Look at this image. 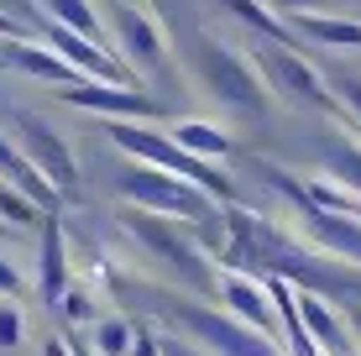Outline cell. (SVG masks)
Here are the masks:
<instances>
[{"label":"cell","instance_id":"d590c367","mask_svg":"<svg viewBox=\"0 0 361 356\" xmlns=\"http://www.w3.org/2000/svg\"><path fill=\"white\" fill-rule=\"evenodd\" d=\"M0 231H6V226H0Z\"/></svg>","mask_w":361,"mask_h":356},{"label":"cell","instance_id":"484cf974","mask_svg":"<svg viewBox=\"0 0 361 356\" xmlns=\"http://www.w3.org/2000/svg\"><path fill=\"white\" fill-rule=\"evenodd\" d=\"M267 6L272 11H278V16H309V11H319V6H325V0H267Z\"/></svg>","mask_w":361,"mask_h":356},{"label":"cell","instance_id":"277c9868","mask_svg":"<svg viewBox=\"0 0 361 356\" xmlns=\"http://www.w3.org/2000/svg\"><path fill=\"white\" fill-rule=\"evenodd\" d=\"M121 194L131 200V210H147V215H168V220H189V226H209L220 210L204 189L173 178V173H157L147 163H131L121 173Z\"/></svg>","mask_w":361,"mask_h":356},{"label":"cell","instance_id":"3957f363","mask_svg":"<svg viewBox=\"0 0 361 356\" xmlns=\"http://www.w3.org/2000/svg\"><path fill=\"white\" fill-rule=\"evenodd\" d=\"M121 226H126V236L157 262V273H163V278H173V283H183V288H199V293L215 288V278H220L215 273V257L199 247V241L183 236L168 215L126 210V215H121Z\"/></svg>","mask_w":361,"mask_h":356},{"label":"cell","instance_id":"603a6c76","mask_svg":"<svg viewBox=\"0 0 361 356\" xmlns=\"http://www.w3.org/2000/svg\"><path fill=\"white\" fill-rule=\"evenodd\" d=\"M131 356H163V340H157L152 325L131 320Z\"/></svg>","mask_w":361,"mask_h":356},{"label":"cell","instance_id":"1f68e13d","mask_svg":"<svg viewBox=\"0 0 361 356\" xmlns=\"http://www.w3.org/2000/svg\"><path fill=\"white\" fill-rule=\"evenodd\" d=\"M351 340H356V346H361V304H356V309H351Z\"/></svg>","mask_w":361,"mask_h":356},{"label":"cell","instance_id":"d6986e66","mask_svg":"<svg viewBox=\"0 0 361 356\" xmlns=\"http://www.w3.org/2000/svg\"><path fill=\"white\" fill-rule=\"evenodd\" d=\"M226 11L235 21H246L262 42H283V47H293V32H288V21L278 16V11L267 6V0H226Z\"/></svg>","mask_w":361,"mask_h":356},{"label":"cell","instance_id":"e0dca14e","mask_svg":"<svg viewBox=\"0 0 361 356\" xmlns=\"http://www.w3.org/2000/svg\"><path fill=\"white\" fill-rule=\"evenodd\" d=\"M168 137L173 142H178L183 147V152H194V157H204V163H226V157H231V131H220V126H209V121H178V126H173L168 131Z\"/></svg>","mask_w":361,"mask_h":356},{"label":"cell","instance_id":"5bb4252c","mask_svg":"<svg viewBox=\"0 0 361 356\" xmlns=\"http://www.w3.org/2000/svg\"><path fill=\"white\" fill-rule=\"evenodd\" d=\"M37 288H42L47 304H58L73 288L68 247H63V226H58V220H47V226H42V267H37Z\"/></svg>","mask_w":361,"mask_h":356},{"label":"cell","instance_id":"7402d4cb","mask_svg":"<svg viewBox=\"0 0 361 356\" xmlns=\"http://www.w3.org/2000/svg\"><path fill=\"white\" fill-rule=\"evenodd\" d=\"M330 94H335V105H341L345 126L361 137V79H356V73H341V79L330 84Z\"/></svg>","mask_w":361,"mask_h":356},{"label":"cell","instance_id":"cb8c5ba5","mask_svg":"<svg viewBox=\"0 0 361 356\" xmlns=\"http://www.w3.org/2000/svg\"><path fill=\"white\" fill-rule=\"evenodd\" d=\"M58 309H63L68 320H94V299H90L84 288H68L63 299H58Z\"/></svg>","mask_w":361,"mask_h":356},{"label":"cell","instance_id":"9a60e30c","mask_svg":"<svg viewBox=\"0 0 361 356\" xmlns=\"http://www.w3.org/2000/svg\"><path fill=\"white\" fill-rule=\"evenodd\" d=\"M37 16H47V21H58V27L90 37L94 47H105V53H110V32H105V21H99L94 0H37Z\"/></svg>","mask_w":361,"mask_h":356},{"label":"cell","instance_id":"4fadbf2b","mask_svg":"<svg viewBox=\"0 0 361 356\" xmlns=\"http://www.w3.org/2000/svg\"><path fill=\"white\" fill-rule=\"evenodd\" d=\"M0 58H6L11 68H21V73H32V79H47V84H79V73H73L63 58L53 53L47 42H32V37H6V47H0Z\"/></svg>","mask_w":361,"mask_h":356},{"label":"cell","instance_id":"9c48e42d","mask_svg":"<svg viewBox=\"0 0 361 356\" xmlns=\"http://www.w3.org/2000/svg\"><path fill=\"white\" fill-rule=\"evenodd\" d=\"M11 137H16V152L58 189V200H63V194H79V157H73V147L58 137L42 116L16 110V116H11Z\"/></svg>","mask_w":361,"mask_h":356},{"label":"cell","instance_id":"f546056e","mask_svg":"<svg viewBox=\"0 0 361 356\" xmlns=\"http://www.w3.org/2000/svg\"><path fill=\"white\" fill-rule=\"evenodd\" d=\"M163 356H204V351H194L189 340H163Z\"/></svg>","mask_w":361,"mask_h":356},{"label":"cell","instance_id":"7c38bea8","mask_svg":"<svg viewBox=\"0 0 361 356\" xmlns=\"http://www.w3.org/2000/svg\"><path fill=\"white\" fill-rule=\"evenodd\" d=\"M293 304H298V320H304L309 340H314L325 356H341V351L356 346V340H351V325L335 314L330 299H319V293H298V288H293Z\"/></svg>","mask_w":361,"mask_h":356},{"label":"cell","instance_id":"8992f818","mask_svg":"<svg viewBox=\"0 0 361 356\" xmlns=\"http://www.w3.org/2000/svg\"><path fill=\"white\" fill-rule=\"evenodd\" d=\"M246 53H252L262 84L272 90V100H288V105H309V110H330V116H341V105H335L330 84L319 79V68L309 63V58H298L293 47L257 42V47H246Z\"/></svg>","mask_w":361,"mask_h":356},{"label":"cell","instance_id":"7a4b0ae2","mask_svg":"<svg viewBox=\"0 0 361 356\" xmlns=\"http://www.w3.org/2000/svg\"><path fill=\"white\" fill-rule=\"evenodd\" d=\"M105 137L116 142L126 157H136V163H147V168H157V173H173V178L194 183V189H204L209 200H231V173H226V168H215V163H204V157L183 152L168 131L142 126V121H110Z\"/></svg>","mask_w":361,"mask_h":356},{"label":"cell","instance_id":"e575fe53","mask_svg":"<svg viewBox=\"0 0 361 356\" xmlns=\"http://www.w3.org/2000/svg\"><path fill=\"white\" fill-rule=\"evenodd\" d=\"M0 68H6V58H0Z\"/></svg>","mask_w":361,"mask_h":356},{"label":"cell","instance_id":"83f0119b","mask_svg":"<svg viewBox=\"0 0 361 356\" xmlns=\"http://www.w3.org/2000/svg\"><path fill=\"white\" fill-rule=\"evenodd\" d=\"M0 293H6V299H16V293H21V273L11 262H0Z\"/></svg>","mask_w":361,"mask_h":356},{"label":"cell","instance_id":"2e32d148","mask_svg":"<svg viewBox=\"0 0 361 356\" xmlns=\"http://www.w3.org/2000/svg\"><path fill=\"white\" fill-rule=\"evenodd\" d=\"M293 37H309V42L319 47H345V53H361V21H345V16H319V11H309V16H293L288 21Z\"/></svg>","mask_w":361,"mask_h":356},{"label":"cell","instance_id":"ffe728a7","mask_svg":"<svg viewBox=\"0 0 361 356\" xmlns=\"http://www.w3.org/2000/svg\"><path fill=\"white\" fill-rule=\"evenodd\" d=\"M94 356H131V320H94Z\"/></svg>","mask_w":361,"mask_h":356},{"label":"cell","instance_id":"f1b7e54d","mask_svg":"<svg viewBox=\"0 0 361 356\" xmlns=\"http://www.w3.org/2000/svg\"><path fill=\"white\" fill-rule=\"evenodd\" d=\"M0 37H27V27H21L11 11H0Z\"/></svg>","mask_w":361,"mask_h":356},{"label":"cell","instance_id":"ac0fdd59","mask_svg":"<svg viewBox=\"0 0 361 356\" xmlns=\"http://www.w3.org/2000/svg\"><path fill=\"white\" fill-rule=\"evenodd\" d=\"M325 168H330V178L341 183V189H351L361 200V137H356V131L325 142Z\"/></svg>","mask_w":361,"mask_h":356},{"label":"cell","instance_id":"d6a6232c","mask_svg":"<svg viewBox=\"0 0 361 356\" xmlns=\"http://www.w3.org/2000/svg\"><path fill=\"white\" fill-rule=\"evenodd\" d=\"M68 351H73V356H94V351H90V346H68Z\"/></svg>","mask_w":361,"mask_h":356},{"label":"cell","instance_id":"6da1fadb","mask_svg":"<svg viewBox=\"0 0 361 356\" xmlns=\"http://www.w3.org/2000/svg\"><path fill=\"white\" fill-rule=\"evenodd\" d=\"M194 73L220 105L235 110V116H246V121H267L272 116V90L262 84L252 53L231 47L226 37H215V32L194 37Z\"/></svg>","mask_w":361,"mask_h":356},{"label":"cell","instance_id":"4dcf8cb0","mask_svg":"<svg viewBox=\"0 0 361 356\" xmlns=\"http://www.w3.org/2000/svg\"><path fill=\"white\" fill-rule=\"evenodd\" d=\"M42 356H73V351H68V340H47Z\"/></svg>","mask_w":361,"mask_h":356},{"label":"cell","instance_id":"5b68a950","mask_svg":"<svg viewBox=\"0 0 361 356\" xmlns=\"http://www.w3.org/2000/svg\"><path fill=\"white\" fill-rule=\"evenodd\" d=\"M105 32H110V53L126 63L136 79L142 73L168 68V32L152 11H142L136 0H105Z\"/></svg>","mask_w":361,"mask_h":356},{"label":"cell","instance_id":"30bf717a","mask_svg":"<svg viewBox=\"0 0 361 356\" xmlns=\"http://www.w3.org/2000/svg\"><path fill=\"white\" fill-rule=\"evenodd\" d=\"M215 293H220V304H226V314H235L241 325H252V330H262V336L278 340V309H272L267 283L257 273H220Z\"/></svg>","mask_w":361,"mask_h":356},{"label":"cell","instance_id":"ba28073f","mask_svg":"<svg viewBox=\"0 0 361 356\" xmlns=\"http://www.w3.org/2000/svg\"><path fill=\"white\" fill-rule=\"evenodd\" d=\"M262 178L283 194V200H293L298 220H304V231H298V236L314 241V247L325 252V257H335V262H345V267H356V273H361V220H351V215H330V210H314V204L304 200V183L288 178V173H278V168H262Z\"/></svg>","mask_w":361,"mask_h":356},{"label":"cell","instance_id":"52a82bcc","mask_svg":"<svg viewBox=\"0 0 361 356\" xmlns=\"http://www.w3.org/2000/svg\"><path fill=\"white\" fill-rule=\"evenodd\" d=\"M173 320L189 330V340H199L204 356H288L283 340L262 336V330L241 325L226 309H204V304H173Z\"/></svg>","mask_w":361,"mask_h":356},{"label":"cell","instance_id":"836d02e7","mask_svg":"<svg viewBox=\"0 0 361 356\" xmlns=\"http://www.w3.org/2000/svg\"><path fill=\"white\" fill-rule=\"evenodd\" d=\"M341 356H361V346H351V351H341Z\"/></svg>","mask_w":361,"mask_h":356},{"label":"cell","instance_id":"44dd1931","mask_svg":"<svg viewBox=\"0 0 361 356\" xmlns=\"http://www.w3.org/2000/svg\"><path fill=\"white\" fill-rule=\"evenodd\" d=\"M42 210L27 200V194H16L11 183H0V226H37Z\"/></svg>","mask_w":361,"mask_h":356},{"label":"cell","instance_id":"4316f807","mask_svg":"<svg viewBox=\"0 0 361 356\" xmlns=\"http://www.w3.org/2000/svg\"><path fill=\"white\" fill-rule=\"evenodd\" d=\"M0 11H11V16L21 21V27H27V21H42V16H37V6H32V0H0Z\"/></svg>","mask_w":361,"mask_h":356},{"label":"cell","instance_id":"d4e9b609","mask_svg":"<svg viewBox=\"0 0 361 356\" xmlns=\"http://www.w3.org/2000/svg\"><path fill=\"white\" fill-rule=\"evenodd\" d=\"M21 336H27L21 330V309L16 304H0V346H21Z\"/></svg>","mask_w":361,"mask_h":356},{"label":"cell","instance_id":"8fae6325","mask_svg":"<svg viewBox=\"0 0 361 356\" xmlns=\"http://www.w3.org/2000/svg\"><path fill=\"white\" fill-rule=\"evenodd\" d=\"M63 105L73 110H94V116H110V121H142V116H157V100H147L142 90H126V84H94V79H79L63 90Z\"/></svg>","mask_w":361,"mask_h":356}]
</instances>
